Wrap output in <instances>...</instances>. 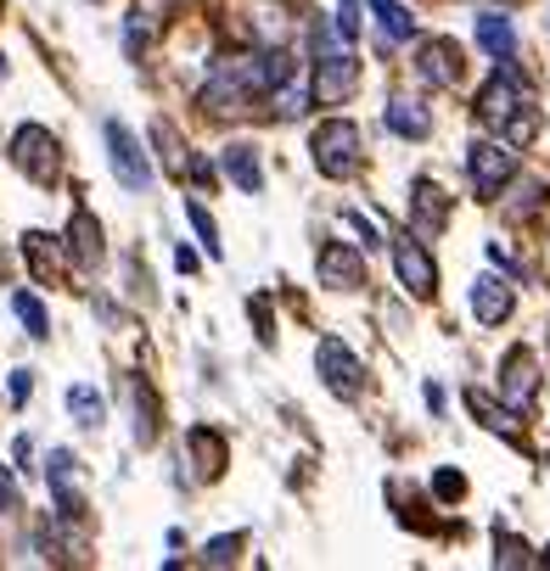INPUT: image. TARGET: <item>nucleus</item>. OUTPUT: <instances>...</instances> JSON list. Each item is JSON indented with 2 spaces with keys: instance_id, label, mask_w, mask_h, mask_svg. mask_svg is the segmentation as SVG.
Returning a JSON list of instances; mask_svg holds the SVG:
<instances>
[{
  "instance_id": "1",
  "label": "nucleus",
  "mask_w": 550,
  "mask_h": 571,
  "mask_svg": "<svg viewBox=\"0 0 550 571\" xmlns=\"http://www.w3.org/2000/svg\"><path fill=\"white\" fill-rule=\"evenodd\" d=\"M309 90L320 107H343V101L360 90V56H354V40L332 23H315V74H309Z\"/></svg>"
},
{
  "instance_id": "2",
  "label": "nucleus",
  "mask_w": 550,
  "mask_h": 571,
  "mask_svg": "<svg viewBox=\"0 0 550 571\" xmlns=\"http://www.w3.org/2000/svg\"><path fill=\"white\" fill-rule=\"evenodd\" d=\"M309 157L327 180H354L366 163V134L354 118H320L309 134Z\"/></svg>"
},
{
  "instance_id": "3",
  "label": "nucleus",
  "mask_w": 550,
  "mask_h": 571,
  "mask_svg": "<svg viewBox=\"0 0 550 571\" xmlns=\"http://www.w3.org/2000/svg\"><path fill=\"white\" fill-rule=\"evenodd\" d=\"M203 107L208 113H247L258 101V74H253V56H225L214 62V74L203 85Z\"/></svg>"
},
{
  "instance_id": "4",
  "label": "nucleus",
  "mask_w": 550,
  "mask_h": 571,
  "mask_svg": "<svg viewBox=\"0 0 550 571\" xmlns=\"http://www.w3.org/2000/svg\"><path fill=\"white\" fill-rule=\"evenodd\" d=\"M102 141H107L113 180H118L124 191L146 196V191H152V157H146V146H141V134L129 129V124H118V118H107V124H102Z\"/></svg>"
},
{
  "instance_id": "5",
  "label": "nucleus",
  "mask_w": 550,
  "mask_h": 571,
  "mask_svg": "<svg viewBox=\"0 0 550 571\" xmlns=\"http://www.w3.org/2000/svg\"><path fill=\"white\" fill-rule=\"evenodd\" d=\"M12 163L23 168L35 185H56V168H62V146L46 124H17L12 134Z\"/></svg>"
},
{
  "instance_id": "6",
  "label": "nucleus",
  "mask_w": 550,
  "mask_h": 571,
  "mask_svg": "<svg viewBox=\"0 0 550 571\" xmlns=\"http://www.w3.org/2000/svg\"><path fill=\"white\" fill-rule=\"evenodd\" d=\"M315 369H320V381H327L343 403H354L360 387H366V364L354 359V348L343 342V336H320V342H315Z\"/></svg>"
},
{
  "instance_id": "7",
  "label": "nucleus",
  "mask_w": 550,
  "mask_h": 571,
  "mask_svg": "<svg viewBox=\"0 0 550 571\" xmlns=\"http://www.w3.org/2000/svg\"><path fill=\"white\" fill-rule=\"evenodd\" d=\"M466 168H472V185H477V196H500L511 180H516V146L506 141H477L472 152H466Z\"/></svg>"
},
{
  "instance_id": "8",
  "label": "nucleus",
  "mask_w": 550,
  "mask_h": 571,
  "mask_svg": "<svg viewBox=\"0 0 550 571\" xmlns=\"http://www.w3.org/2000/svg\"><path fill=\"white\" fill-rule=\"evenodd\" d=\"M415 74L433 90H456L466 79V51L449 34H427V40H415Z\"/></svg>"
},
{
  "instance_id": "9",
  "label": "nucleus",
  "mask_w": 550,
  "mask_h": 571,
  "mask_svg": "<svg viewBox=\"0 0 550 571\" xmlns=\"http://www.w3.org/2000/svg\"><path fill=\"white\" fill-rule=\"evenodd\" d=\"M315 275L327 291H360L366 286V252L354 242H327L315 252Z\"/></svg>"
},
{
  "instance_id": "10",
  "label": "nucleus",
  "mask_w": 550,
  "mask_h": 571,
  "mask_svg": "<svg viewBox=\"0 0 550 571\" xmlns=\"http://www.w3.org/2000/svg\"><path fill=\"white\" fill-rule=\"evenodd\" d=\"M394 275H399V286L410 291V297H438V263H433V252L422 247V242H410V235H399L394 242Z\"/></svg>"
},
{
  "instance_id": "11",
  "label": "nucleus",
  "mask_w": 550,
  "mask_h": 571,
  "mask_svg": "<svg viewBox=\"0 0 550 571\" xmlns=\"http://www.w3.org/2000/svg\"><path fill=\"white\" fill-rule=\"evenodd\" d=\"M46 482H51V498H56V516H62V521H85L79 459H74L68 449H51V459H46Z\"/></svg>"
},
{
  "instance_id": "12",
  "label": "nucleus",
  "mask_w": 550,
  "mask_h": 571,
  "mask_svg": "<svg viewBox=\"0 0 550 571\" xmlns=\"http://www.w3.org/2000/svg\"><path fill=\"white\" fill-rule=\"evenodd\" d=\"M534 392H539V369H534V353L528 348H511L500 359V398L511 403L516 415L534 410Z\"/></svg>"
},
{
  "instance_id": "13",
  "label": "nucleus",
  "mask_w": 550,
  "mask_h": 571,
  "mask_svg": "<svg viewBox=\"0 0 550 571\" xmlns=\"http://www.w3.org/2000/svg\"><path fill=\"white\" fill-rule=\"evenodd\" d=\"M511 107H523V85H516V74H511V62H495V74H489V85L477 90V118L489 124V129H500L506 118H511Z\"/></svg>"
},
{
  "instance_id": "14",
  "label": "nucleus",
  "mask_w": 550,
  "mask_h": 571,
  "mask_svg": "<svg viewBox=\"0 0 550 571\" xmlns=\"http://www.w3.org/2000/svg\"><path fill=\"white\" fill-rule=\"evenodd\" d=\"M472 314H477V325H506L516 314V286L500 275L472 281Z\"/></svg>"
},
{
  "instance_id": "15",
  "label": "nucleus",
  "mask_w": 550,
  "mask_h": 571,
  "mask_svg": "<svg viewBox=\"0 0 550 571\" xmlns=\"http://www.w3.org/2000/svg\"><path fill=\"white\" fill-rule=\"evenodd\" d=\"M444 224H449V196H444V185H433L427 174L410 180V230L438 235Z\"/></svg>"
},
{
  "instance_id": "16",
  "label": "nucleus",
  "mask_w": 550,
  "mask_h": 571,
  "mask_svg": "<svg viewBox=\"0 0 550 571\" xmlns=\"http://www.w3.org/2000/svg\"><path fill=\"white\" fill-rule=\"evenodd\" d=\"M219 174L231 180L242 196H258V191H265V168H258V146H253V141H231V146H225V152H219Z\"/></svg>"
},
{
  "instance_id": "17",
  "label": "nucleus",
  "mask_w": 550,
  "mask_h": 571,
  "mask_svg": "<svg viewBox=\"0 0 550 571\" xmlns=\"http://www.w3.org/2000/svg\"><path fill=\"white\" fill-rule=\"evenodd\" d=\"M186 454H191V465H197L203 482H219L225 465H231V449H225V437L214 426H191L186 431Z\"/></svg>"
},
{
  "instance_id": "18",
  "label": "nucleus",
  "mask_w": 550,
  "mask_h": 571,
  "mask_svg": "<svg viewBox=\"0 0 550 571\" xmlns=\"http://www.w3.org/2000/svg\"><path fill=\"white\" fill-rule=\"evenodd\" d=\"M477 46L489 51L495 62H511L516 56V23L506 12H495V7H483L477 12Z\"/></svg>"
},
{
  "instance_id": "19",
  "label": "nucleus",
  "mask_w": 550,
  "mask_h": 571,
  "mask_svg": "<svg viewBox=\"0 0 550 571\" xmlns=\"http://www.w3.org/2000/svg\"><path fill=\"white\" fill-rule=\"evenodd\" d=\"M387 129H394L399 141H427V134H433V118H427L422 101L394 95V101H387Z\"/></svg>"
},
{
  "instance_id": "20",
  "label": "nucleus",
  "mask_w": 550,
  "mask_h": 571,
  "mask_svg": "<svg viewBox=\"0 0 550 571\" xmlns=\"http://www.w3.org/2000/svg\"><path fill=\"white\" fill-rule=\"evenodd\" d=\"M23 258L35 263V275H40L46 286H56V281H62V247H56V235L28 230V235H23Z\"/></svg>"
},
{
  "instance_id": "21",
  "label": "nucleus",
  "mask_w": 550,
  "mask_h": 571,
  "mask_svg": "<svg viewBox=\"0 0 550 571\" xmlns=\"http://www.w3.org/2000/svg\"><path fill=\"white\" fill-rule=\"evenodd\" d=\"M68 415H74L79 431H102V420H107V398L95 392L90 381H74V387H68Z\"/></svg>"
},
{
  "instance_id": "22",
  "label": "nucleus",
  "mask_w": 550,
  "mask_h": 571,
  "mask_svg": "<svg viewBox=\"0 0 550 571\" xmlns=\"http://www.w3.org/2000/svg\"><path fill=\"white\" fill-rule=\"evenodd\" d=\"M466 410L483 420V426H489V431H500V437H516V410H511V403L500 398H489V392H477V387H466Z\"/></svg>"
},
{
  "instance_id": "23",
  "label": "nucleus",
  "mask_w": 550,
  "mask_h": 571,
  "mask_svg": "<svg viewBox=\"0 0 550 571\" xmlns=\"http://www.w3.org/2000/svg\"><path fill=\"white\" fill-rule=\"evenodd\" d=\"M253 74H258V95H270V90H281L286 79L298 74V62L286 56L281 46H270V51H258V56H253Z\"/></svg>"
},
{
  "instance_id": "24",
  "label": "nucleus",
  "mask_w": 550,
  "mask_h": 571,
  "mask_svg": "<svg viewBox=\"0 0 550 571\" xmlns=\"http://www.w3.org/2000/svg\"><path fill=\"white\" fill-rule=\"evenodd\" d=\"M366 7L376 12V28L387 34V40H415V17H410V7H399V0H366Z\"/></svg>"
},
{
  "instance_id": "25",
  "label": "nucleus",
  "mask_w": 550,
  "mask_h": 571,
  "mask_svg": "<svg viewBox=\"0 0 550 571\" xmlns=\"http://www.w3.org/2000/svg\"><path fill=\"white\" fill-rule=\"evenodd\" d=\"M68 235H74V252H79V263H102V224L90 219V208H79V213H74Z\"/></svg>"
},
{
  "instance_id": "26",
  "label": "nucleus",
  "mask_w": 550,
  "mask_h": 571,
  "mask_svg": "<svg viewBox=\"0 0 550 571\" xmlns=\"http://www.w3.org/2000/svg\"><path fill=\"white\" fill-rule=\"evenodd\" d=\"M12 314L23 320V330L35 336V342H46V336H51V314H46V302L35 291H12Z\"/></svg>"
},
{
  "instance_id": "27",
  "label": "nucleus",
  "mask_w": 550,
  "mask_h": 571,
  "mask_svg": "<svg viewBox=\"0 0 550 571\" xmlns=\"http://www.w3.org/2000/svg\"><path fill=\"white\" fill-rule=\"evenodd\" d=\"M152 141H157V152H164V168H169V174L186 180V157H191V152H180V134H175L169 118H152Z\"/></svg>"
},
{
  "instance_id": "28",
  "label": "nucleus",
  "mask_w": 550,
  "mask_h": 571,
  "mask_svg": "<svg viewBox=\"0 0 550 571\" xmlns=\"http://www.w3.org/2000/svg\"><path fill=\"white\" fill-rule=\"evenodd\" d=\"M500 134H506L516 152L534 146V134H539V107H528V101H523V107H511V118L500 124Z\"/></svg>"
},
{
  "instance_id": "29",
  "label": "nucleus",
  "mask_w": 550,
  "mask_h": 571,
  "mask_svg": "<svg viewBox=\"0 0 550 571\" xmlns=\"http://www.w3.org/2000/svg\"><path fill=\"white\" fill-rule=\"evenodd\" d=\"M270 101H276V113H281V118H304V113H309V101H315V90L293 74L281 90H270Z\"/></svg>"
},
{
  "instance_id": "30",
  "label": "nucleus",
  "mask_w": 550,
  "mask_h": 571,
  "mask_svg": "<svg viewBox=\"0 0 550 571\" xmlns=\"http://www.w3.org/2000/svg\"><path fill=\"white\" fill-rule=\"evenodd\" d=\"M186 224L197 230V242H203V252H208V258H219V252H225V247H219V224H214V213L203 208L197 196H186Z\"/></svg>"
},
{
  "instance_id": "31",
  "label": "nucleus",
  "mask_w": 550,
  "mask_h": 571,
  "mask_svg": "<svg viewBox=\"0 0 550 571\" xmlns=\"http://www.w3.org/2000/svg\"><path fill=\"white\" fill-rule=\"evenodd\" d=\"M495 566H534V549L523 544V537H511L495 527Z\"/></svg>"
},
{
  "instance_id": "32",
  "label": "nucleus",
  "mask_w": 550,
  "mask_h": 571,
  "mask_svg": "<svg viewBox=\"0 0 550 571\" xmlns=\"http://www.w3.org/2000/svg\"><path fill=\"white\" fill-rule=\"evenodd\" d=\"M136 443H152V437H157V403H152V392L136 381Z\"/></svg>"
},
{
  "instance_id": "33",
  "label": "nucleus",
  "mask_w": 550,
  "mask_h": 571,
  "mask_svg": "<svg viewBox=\"0 0 550 571\" xmlns=\"http://www.w3.org/2000/svg\"><path fill=\"white\" fill-rule=\"evenodd\" d=\"M242 555V532H231V537H214V544L203 549V566H231Z\"/></svg>"
},
{
  "instance_id": "34",
  "label": "nucleus",
  "mask_w": 550,
  "mask_h": 571,
  "mask_svg": "<svg viewBox=\"0 0 550 571\" xmlns=\"http://www.w3.org/2000/svg\"><path fill=\"white\" fill-rule=\"evenodd\" d=\"M539 208H545V185H523V191H516V202H506L511 219H528V213H539Z\"/></svg>"
},
{
  "instance_id": "35",
  "label": "nucleus",
  "mask_w": 550,
  "mask_h": 571,
  "mask_svg": "<svg viewBox=\"0 0 550 571\" xmlns=\"http://www.w3.org/2000/svg\"><path fill=\"white\" fill-rule=\"evenodd\" d=\"M433 493L444 498V504H456V498H466V477H461V470H438V477H433Z\"/></svg>"
},
{
  "instance_id": "36",
  "label": "nucleus",
  "mask_w": 550,
  "mask_h": 571,
  "mask_svg": "<svg viewBox=\"0 0 550 571\" xmlns=\"http://www.w3.org/2000/svg\"><path fill=\"white\" fill-rule=\"evenodd\" d=\"M343 219H348L354 230H360V235H366V252H376V247H382V230H376V219H366L360 208H343Z\"/></svg>"
},
{
  "instance_id": "37",
  "label": "nucleus",
  "mask_w": 550,
  "mask_h": 571,
  "mask_svg": "<svg viewBox=\"0 0 550 571\" xmlns=\"http://www.w3.org/2000/svg\"><path fill=\"white\" fill-rule=\"evenodd\" d=\"M12 510H23V498H17V482H12V470L0 465V516H12Z\"/></svg>"
},
{
  "instance_id": "38",
  "label": "nucleus",
  "mask_w": 550,
  "mask_h": 571,
  "mask_svg": "<svg viewBox=\"0 0 550 571\" xmlns=\"http://www.w3.org/2000/svg\"><path fill=\"white\" fill-rule=\"evenodd\" d=\"M28 392H35V376H28V369H12V403L17 410L28 403Z\"/></svg>"
},
{
  "instance_id": "39",
  "label": "nucleus",
  "mask_w": 550,
  "mask_h": 571,
  "mask_svg": "<svg viewBox=\"0 0 550 571\" xmlns=\"http://www.w3.org/2000/svg\"><path fill=\"white\" fill-rule=\"evenodd\" d=\"M197 263H203V252H197V247H186V242L175 247V269H180V275H191Z\"/></svg>"
},
{
  "instance_id": "40",
  "label": "nucleus",
  "mask_w": 550,
  "mask_h": 571,
  "mask_svg": "<svg viewBox=\"0 0 550 571\" xmlns=\"http://www.w3.org/2000/svg\"><path fill=\"white\" fill-rule=\"evenodd\" d=\"M186 174L197 180V185H214V168H208L203 157H186Z\"/></svg>"
},
{
  "instance_id": "41",
  "label": "nucleus",
  "mask_w": 550,
  "mask_h": 571,
  "mask_svg": "<svg viewBox=\"0 0 550 571\" xmlns=\"http://www.w3.org/2000/svg\"><path fill=\"white\" fill-rule=\"evenodd\" d=\"M12 454H17V470H35V465H28V459H35V443H28V437H17Z\"/></svg>"
},
{
  "instance_id": "42",
  "label": "nucleus",
  "mask_w": 550,
  "mask_h": 571,
  "mask_svg": "<svg viewBox=\"0 0 550 571\" xmlns=\"http://www.w3.org/2000/svg\"><path fill=\"white\" fill-rule=\"evenodd\" d=\"M534 566H545V571H550V544H545V549L534 555Z\"/></svg>"
},
{
  "instance_id": "43",
  "label": "nucleus",
  "mask_w": 550,
  "mask_h": 571,
  "mask_svg": "<svg viewBox=\"0 0 550 571\" xmlns=\"http://www.w3.org/2000/svg\"><path fill=\"white\" fill-rule=\"evenodd\" d=\"M545 465H550V454H545Z\"/></svg>"
}]
</instances>
